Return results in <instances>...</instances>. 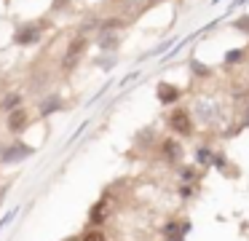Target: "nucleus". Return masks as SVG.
Returning <instances> with one entry per match:
<instances>
[{"instance_id": "1", "label": "nucleus", "mask_w": 249, "mask_h": 241, "mask_svg": "<svg viewBox=\"0 0 249 241\" xmlns=\"http://www.w3.org/2000/svg\"><path fill=\"white\" fill-rule=\"evenodd\" d=\"M193 118L201 126H214V123L222 121V105L212 96H198L193 107Z\"/></svg>"}, {"instance_id": "2", "label": "nucleus", "mask_w": 249, "mask_h": 241, "mask_svg": "<svg viewBox=\"0 0 249 241\" xmlns=\"http://www.w3.org/2000/svg\"><path fill=\"white\" fill-rule=\"evenodd\" d=\"M166 123H169V129H172L177 137H193V131H196V118H193V112H190V110H182V107H177V110L169 112Z\"/></svg>"}, {"instance_id": "3", "label": "nucleus", "mask_w": 249, "mask_h": 241, "mask_svg": "<svg viewBox=\"0 0 249 241\" xmlns=\"http://www.w3.org/2000/svg\"><path fill=\"white\" fill-rule=\"evenodd\" d=\"M158 153H161L163 164L169 166H182V158H185V148L177 137H166L158 142Z\"/></svg>"}, {"instance_id": "4", "label": "nucleus", "mask_w": 249, "mask_h": 241, "mask_svg": "<svg viewBox=\"0 0 249 241\" xmlns=\"http://www.w3.org/2000/svg\"><path fill=\"white\" fill-rule=\"evenodd\" d=\"M33 153H35V148H30V145H24V142L3 145V148H0V164H6V166L19 164V161H24V158H33Z\"/></svg>"}, {"instance_id": "5", "label": "nucleus", "mask_w": 249, "mask_h": 241, "mask_svg": "<svg viewBox=\"0 0 249 241\" xmlns=\"http://www.w3.org/2000/svg\"><path fill=\"white\" fill-rule=\"evenodd\" d=\"M43 32H46V24H40V21L22 24L14 32V43H17V46H33V43H38L40 37H43Z\"/></svg>"}, {"instance_id": "6", "label": "nucleus", "mask_w": 249, "mask_h": 241, "mask_svg": "<svg viewBox=\"0 0 249 241\" xmlns=\"http://www.w3.org/2000/svg\"><path fill=\"white\" fill-rule=\"evenodd\" d=\"M188 230H190L188 220H169V222H163L161 236H163V241H185Z\"/></svg>"}, {"instance_id": "7", "label": "nucleus", "mask_w": 249, "mask_h": 241, "mask_svg": "<svg viewBox=\"0 0 249 241\" xmlns=\"http://www.w3.org/2000/svg\"><path fill=\"white\" fill-rule=\"evenodd\" d=\"M27 123H30V115H27L24 107H17V110H11L6 115V129L11 134H22L24 129H27Z\"/></svg>"}, {"instance_id": "8", "label": "nucleus", "mask_w": 249, "mask_h": 241, "mask_svg": "<svg viewBox=\"0 0 249 241\" xmlns=\"http://www.w3.org/2000/svg\"><path fill=\"white\" fill-rule=\"evenodd\" d=\"M156 94H158V102H161V105H177V102L182 99V89L174 86V83H166V80L158 83Z\"/></svg>"}, {"instance_id": "9", "label": "nucleus", "mask_w": 249, "mask_h": 241, "mask_svg": "<svg viewBox=\"0 0 249 241\" xmlns=\"http://www.w3.org/2000/svg\"><path fill=\"white\" fill-rule=\"evenodd\" d=\"M83 48H86V37L78 35L75 40L67 46V54H65V59H62V67H65V70H72V67H75L78 59H81V54H83Z\"/></svg>"}, {"instance_id": "10", "label": "nucleus", "mask_w": 249, "mask_h": 241, "mask_svg": "<svg viewBox=\"0 0 249 241\" xmlns=\"http://www.w3.org/2000/svg\"><path fill=\"white\" fill-rule=\"evenodd\" d=\"M105 220H107V201L102 198V201H97L91 206V212H89V222H91V228H99Z\"/></svg>"}, {"instance_id": "11", "label": "nucleus", "mask_w": 249, "mask_h": 241, "mask_svg": "<svg viewBox=\"0 0 249 241\" xmlns=\"http://www.w3.org/2000/svg\"><path fill=\"white\" fill-rule=\"evenodd\" d=\"M201 180V169L198 166H190V164H182L179 166V182H185V185H198Z\"/></svg>"}, {"instance_id": "12", "label": "nucleus", "mask_w": 249, "mask_h": 241, "mask_svg": "<svg viewBox=\"0 0 249 241\" xmlns=\"http://www.w3.org/2000/svg\"><path fill=\"white\" fill-rule=\"evenodd\" d=\"M212 161H214V150H212L209 145H198V148H196V166H198V169H209Z\"/></svg>"}, {"instance_id": "13", "label": "nucleus", "mask_w": 249, "mask_h": 241, "mask_svg": "<svg viewBox=\"0 0 249 241\" xmlns=\"http://www.w3.org/2000/svg\"><path fill=\"white\" fill-rule=\"evenodd\" d=\"M62 107H65V102H62L56 94H49L43 102H40V115H51V112L62 110Z\"/></svg>"}, {"instance_id": "14", "label": "nucleus", "mask_w": 249, "mask_h": 241, "mask_svg": "<svg viewBox=\"0 0 249 241\" xmlns=\"http://www.w3.org/2000/svg\"><path fill=\"white\" fill-rule=\"evenodd\" d=\"M115 46H118V32L115 30H102L99 32V48H102V51H113Z\"/></svg>"}, {"instance_id": "15", "label": "nucleus", "mask_w": 249, "mask_h": 241, "mask_svg": "<svg viewBox=\"0 0 249 241\" xmlns=\"http://www.w3.org/2000/svg\"><path fill=\"white\" fill-rule=\"evenodd\" d=\"M244 59H247V48H233V51H228V54H225L222 64H225V67H233V64L244 62Z\"/></svg>"}, {"instance_id": "16", "label": "nucleus", "mask_w": 249, "mask_h": 241, "mask_svg": "<svg viewBox=\"0 0 249 241\" xmlns=\"http://www.w3.org/2000/svg\"><path fill=\"white\" fill-rule=\"evenodd\" d=\"M190 73H193L196 78H212V67L209 64H201L198 59H190Z\"/></svg>"}, {"instance_id": "17", "label": "nucleus", "mask_w": 249, "mask_h": 241, "mask_svg": "<svg viewBox=\"0 0 249 241\" xmlns=\"http://www.w3.org/2000/svg\"><path fill=\"white\" fill-rule=\"evenodd\" d=\"M19 105H22V94H8L6 99L0 102V107H3V110H8V112H11V110H17Z\"/></svg>"}, {"instance_id": "18", "label": "nucleus", "mask_w": 249, "mask_h": 241, "mask_svg": "<svg viewBox=\"0 0 249 241\" xmlns=\"http://www.w3.org/2000/svg\"><path fill=\"white\" fill-rule=\"evenodd\" d=\"M212 166H214L220 174H225L228 166H231V164H228V155H225V153H214V161H212Z\"/></svg>"}, {"instance_id": "19", "label": "nucleus", "mask_w": 249, "mask_h": 241, "mask_svg": "<svg viewBox=\"0 0 249 241\" xmlns=\"http://www.w3.org/2000/svg\"><path fill=\"white\" fill-rule=\"evenodd\" d=\"M81 241H107V236H105L99 228H89L86 233L81 236Z\"/></svg>"}, {"instance_id": "20", "label": "nucleus", "mask_w": 249, "mask_h": 241, "mask_svg": "<svg viewBox=\"0 0 249 241\" xmlns=\"http://www.w3.org/2000/svg\"><path fill=\"white\" fill-rule=\"evenodd\" d=\"M196 193H198V185H185V182L179 185V198H182V201H190Z\"/></svg>"}, {"instance_id": "21", "label": "nucleus", "mask_w": 249, "mask_h": 241, "mask_svg": "<svg viewBox=\"0 0 249 241\" xmlns=\"http://www.w3.org/2000/svg\"><path fill=\"white\" fill-rule=\"evenodd\" d=\"M233 30L244 32V35H249V16H238L236 21H233Z\"/></svg>"}, {"instance_id": "22", "label": "nucleus", "mask_w": 249, "mask_h": 241, "mask_svg": "<svg viewBox=\"0 0 249 241\" xmlns=\"http://www.w3.org/2000/svg\"><path fill=\"white\" fill-rule=\"evenodd\" d=\"M17 214H19V209H17V206H14V209H8V212H6V214H3V217H0V230L6 228V225H8V222H11V220H14V217H17Z\"/></svg>"}, {"instance_id": "23", "label": "nucleus", "mask_w": 249, "mask_h": 241, "mask_svg": "<svg viewBox=\"0 0 249 241\" xmlns=\"http://www.w3.org/2000/svg\"><path fill=\"white\" fill-rule=\"evenodd\" d=\"M241 126L249 129V102H247V107H244V112H241Z\"/></svg>"}, {"instance_id": "24", "label": "nucleus", "mask_w": 249, "mask_h": 241, "mask_svg": "<svg viewBox=\"0 0 249 241\" xmlns=\"http://www.w3.org/2000/svg\"><path fill=\"white\" fill-rule=\"evenodd\" d=\"M62 241H81V236H67V239H62Z\"/></svg>"}, {"instance_id": "25", "label": "nucleus", "mask_w": 249, "mask_h": 241, "mask_svg": "<svg viewBox=\"0 0 249 241\" xmlns=\"http://www.w3.org/2000/svg\"><path fill=\"white\" fill-rule=\"evenodd\" d=\"M244 3H247V0H236V3H233V8H236V5H244Z\"/></svg>"}]
</instances>
